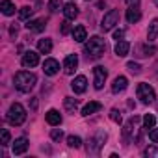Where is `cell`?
Listing matches in <instances>:
<instances>
[{
    "instance_id": "obj_1",
    "label": "cell",
    "mask_w": 158,
    "mask_h": 158,
    "mask_svg": "<svg viewBox=\"0 0 158 158\" xmlns=\"http://www.w3.org/2000/svg\"><path fill=\"white\" fill-rule=\"evenodd\" d=\"M13 84L21 93H30L37 84V76L34 73H28V71H19L13 76Z\"/></svg>"
},
{
    "instance_id": "obj_2",
    "label": "cell",
    "mask_w": 158,
    "mask_h": 158,
    "mask_svg": "<svg viewBox=\"0 0 158 158\" xmlns=\"http://www.w3.org/2000/svg\"><path fill=\"white\" fill-rule=\"evenodd\" d=\"M106 50V43L102 37L99 35H93L89 39H86V45H84V52L88 58H101Z\"/></svg>"
},
{
    "instance_id": "obj_3",
    "label": "cell",
    "mask_w": 158,
    "mask_h": 158,
    "mask_svg": "<svg viewBox=\"0 0 158 158\" xmlns=\"http://www.w3.org/2000/svg\"><path fill=\"white\" fill-rule=\"evenodd\" d=\"M24 121H26V110H24V106L19 104V102H13L10 106V110H8V123L19 127Z\"/></svg>"
},
{
    "instance_id": "obj_4",
    "label": "cell",
    "mask_w": 158,
    "mask_h": 158,
    "mask_svg": "<svg viewBox=\"0 0 158 158\" xmlns=\"http://www.w3.org/2000/svg\"><path fill=\"white\" fill-rule=\"evenodd\" d=\"M104 141H106V132L104 130H99L88 141V154H99L101 152V147L104 145Z\"/></svg>"
},
{
    "instance_id": "obj_5",
    "label": "cell",
    "mask_w": 158,
    "mask_h": 158,
    "mask_svg": "<svg viewBox=\"0 0 158 158\" xmlns=\"http://www.w3.org/2000/svg\"><path fill=\"white\" fill-rule=\"evenodd\" d=\"M138 99H139L143 104H151V102H154V99H156L154 89H152L149 84H145V82L138 84Z\"/></svg>"
},
{
    "instance_id": "obj_6",
    "label": "cell",
    "mask_w": 158,
    "mask_h": 158,
    "mask_svg": "<svg viewBox=\"0 0 158 158\" xmlns=\"http://www.w3.org/2000/svg\"><path fill=\"white\" fill-rule=\"evenodd\" d=\"M117 23H119V11L117 10H110L108 13H104L102 21H101V30L102 32H110Z\"/></svg>"
},
{
    "instance_id": "obj_7",
    "label": "cell",
    "mask_w": 158,
    "mask_h": 158,
    "mask_svg": "<svg viewBox=\"0 0 158 158\" xmlns=\"http://www.w3.org/2000/svg\"><path fill=\"white\" fill-rule=\"evenodd\" d=\"M93 84H95V89H102V86H104V82H106V78H108V71L102 67V65H97L95 69H93Z\"/></svg>"
},
{
    "instance_id": "obj_8",
    "label": "cell",
    "mask_w": 158,
    "mask_h": 158,
    "mask_svg": "<svg viewBox=\"0 0 158 158\" xmlns=\"http://www.w3.org/2000/svg\"><path fill=\"white\" fill-rule=\"evenodd\" d=\"M86 88H88V78H86L84 74L76 76L74 80L71 82V89H73L74 93H84V91H86Z\"/></svg>"
},
{
    "instance_id": "obj_9",
    "label": "cell",
    "mask_w": 158,
    "mask_h": 158,
    "mask_svg": "<svg viewBox=\"0 0 158 158\" xmlns=\"http://www.w3.org/2000/svg\"><path fill=\"white\" fill-rule=\"evenodd\" d=\"M139 19H141V11H139L138 2H134V4H130L128 10H127V21H128L130 24H134V23H138Z\"/></svg>"
},
{
    "instance_id": "obj_10",
    "label": "cell",
    "mask_w": 158,
    "mask_h": 158,
    "mask_svg": "<svg viewBox=\"0 0 158 158\" xmlns=\"http://www.w3.org/2000/svg\"><path fill=\"white\" fill-rule=\"evenodd\" d=\"M35 65H39V54L34 52V50L24 52V56H23V67H30L32 69Z\"/></svg>"
},
{
    "instance_id": "obj_11",
    "label": "cell",
    "mask_w": 158,
    "mask_h": 158,
    "mask_svg": "<svg viewBox=\"0 0 158 158\" xmlns=\"http://www.w3.org/2000/svg\"><path fill=\"white\" fill-rule=\"evenodd\" d=\"M76 67H78V56H76V54H69V56L63 60V71H65L67 74H73V73L76 71Z\"/></svg>"
},
{
    "instance_id": "obj_12",
    "label": "cell",
    "mask_w": 158,
    "mask_h": 158,
    "mask_svg": "<svg viewBox=\"0 0 158 158\" xmlns=\"http://www.w3.org/2000/svg\"><path fill=\"white\" fill-rule=\"evenodd\" d=\"M43 71H45V74L54 76V74H58V71H60V63H58L54 58H47V60L43 61Z\"/></svg>"
},
{
    "instance_id": "obj_13",
    "label": "cell",
    "mask_w": 158,
    "mask_h": 158,
    "mask_svg": "<svg viewBox=\"0 0 158 158\" xmlns=\"http://www.w3.org/2000/svg\"><path fill=\"white\" fill-rule=\"evenodd\" d=\"M26 28L34 34H41L45 28H47V21L45 19H34V21H28L26 23Z\"/></svg>"
},
{
    "instance_id": "obj_14",
    "label": "cell",
    "mask_w": 158,
    "mask_h": 158,
    "mask_svg": "<svg viewBox=\"0 0 158 158\" xmlns=\"http://www.w3.org/2000/svg\"><path fill=\"white\" fill-rule=\"evenodd\" d=\"M26 149H28V139L23 136V138H17L13 143H11V151H13V154H23V152H26Z\"/></svg>"
},
{
    "instance_id": "obj_15",
    "label": "cell",
    "mask_w": 158,
    "mask_h": 158,
    "mask_svg": "<svg viewBox=\"0 0 158 158\" xmlns=\"http://www.w3.org/2000/svg\"><path fill=\"white\" fill-rule=\"evenodd\" d=\"M73 39H74L76 43H84V41L88 39V32H86V28H84L82 24H76V26L73 28Z\"/></svg>"
},
{
    "instance_id": "obj_16",
    "label": "cell",
    "mask_w": 158,
    "mask_h": 158,
    "mask_svg": "<svg viewBox=\"0 0 158 158\" xmlns=\"http://www.w3.org/2000/svg\"><path fill=\"white\" fill-rule=\"evenodd\" d=\"M128 50H130V43H128V41L121 39V41H117V43H115V48H114L115 56H119V58H125V56L128 54Z\"/></svg>"
},
{
    "instance_id": "obj_17",
    "label": "cell",
    "mask_w": 158,
    "mask_h": 158,
    "mask_svg": "<svg viewBox=\"0 0 158 158\" xmlns=\"http://www.w3.org/2000/svg\"><path fill=\"white\" fill-rule=\"evenodd\" d=\"M45 119H47V123L48 125H52V127H58L60 123H61V114L58 112V110H48L47 114H45Z\"/></svg>"
},
{
    "instance_id": "obj_18",
    "label": "cell",
    "mask_w": 158,
    "mask_h": 158,
    "mask_svg": "<svg viewBox=\"0 0 158 158\" xmlns=\"http://www.w3.org/2000/svg\"><path fill=\"white\" fill-rule=\"evenodd\" d=\"M139 119L136 117V115H132L128 121H127V125H125V128H123V138H125V141H130V136H132V132H134V125L138 123Z\"/></svg>"
},
{
    "instance_id": "obj_19",
    "label": "cell",
    "mask_w": 158,
    "mask_h": 158,
    "mask_svg": "<svg viewBox=\"0 0 158 158\" xmlns=\"http://www.w3.org/2000/svg\"><path fill=\"white\" fill-rule=\"evenodd\" d=\"M127 86H128L127 76H117L115 80H114V84H112V91H114V93H121V91L127 89Z\"/></svg>"
},
{
    "instance_id": "obj_20",
    "label": "cell",
    "mask_w": 158,
    "mask_h": 158,
    "mask_svg": "<svg viewBox=\"0 0 158 158\" xmlns=\"http://www.w3.org/2000/svg\"><path fill=\"white\" fill-rule=\"evenodd\" d=\"M156 37H158V19H152L147 28V41L152 43V41H156Z\"/></svg>"
},
{
    "instance_id": "obj_21",
    "label": "cell",
    "mask_w": 158,
    "mask_h": 158,
    "mask_svg": "<svg viewBox=\"0 0 158 158\" xmlns=\"http://www.w3.org/2000/svg\"><path fill=\"white\" fill-rule=\"evenodd\" d=\"M101 108H102V104H101V102H97V101H91V102H88V104L82 108V115H84V117H88V115H91V114L99 112Z\"/></svg>"
},
{
    "instance_id": "obj_22",
    "label": "cell",
    "mask_w": 158,
    "mask_h": 158,
    "mask_svg": "<svg viewBox=\"0 0 158 158\" xmlns=\"http://www.w3.org/2000/svg\"><path fill=\"white\" fill-rule=\"evenodd\" d=\"M63 15H65V19H69V21L76 19V17H78V8H76V4H65V6H63Z\"/></svg>"
},
{
    "instance_id": "obj_23",
    "label": "cell",
    "mask_w": 158,
    "mask_h": 158,
    "mask_svg": "<svg viewBox=\"0 0 158 158\" xmlns=\"http://www.w3.org/2000/svg\"><path fill=\"white\" fill-rule=\"evenodd\" d=\"M37 50H39L41 54H50V50H52V41H50L48 37L39 39V43H37Z\"/></svg>"
},
{
    "instance_id": "obj_24",
    "label": "cell",
    "mask_w": 158,
    "mask_h": 158,
    "mask_svg": "<svg viewBox=\"0 0 158 158\" xmlns=\"http://www.w3.org/2000/svg\"><path fill=\"white\" fill-rule=\"evenodd\" d=\"M0 10H2L4 15H13L15 13V4L10 2V0H2V2H0Z\"/></svg>"
},
{
    "instance_id": "obj_25",
    "label": "cell",
    "mask_w": 158,
    "mask_h": 158,
    "mask_svg": "<svg viewBox=\"0 0 158 158\" xmlns=\"http://www.w3.org/2000/svg\"><path fill=\"white\" fill-rule=\"evenodd\" d=\"M63 106H65L67 112H74V110L78 108V101L73 99V97H65V99H63Z\"/></svg>"
},
{
    "instance_id": "obj_26",
    "label": "cell",
    "mask_w": 158,
    "mask_h": 158,
    "mask_svg": "<svg viewBox=\"0 0 158 158\" xmlns=\"http://www.w3.org/2000/svg\"><path fill=\"white\" fill-rule=\"evenodd\" d=\"M32 13H34V10H32L30 6H24V8H21V11H19V19H21V21H28V19L32 17Z\"/></svg>"
},
{
    "instance_id": "obj_27",
    "label": "cell",
    "mask_w": 158,
    "mask_h": 158,
    "mask_svg": "<svg viewBox=\"0 0 158 158\" xmlns=\"http://www.w3.org/2000/svg\"><path fill=\"white\" fill-rule=\"evenodd\" d=\"M136 48H138V52H139L138 56H141V58H143V56H151V54L154 52V48H152V47H147V45H138Z\"/></svg>"
},
{
    "instance_id": "obj_28",
    "label": "cell",
    "mask_w": 158,
    "mask_h": 158,
    "mask_svg": "<svg viewBox=\"0 0 158 158\" xmlns=\"http://www.w3.org/2000/svg\"><path fill=\"white\" fill-rule=\"evenodd\" d=\"M154 123H156V119H154V115H151V114H147V115L143 117V127H145L147 130H151V128L154 127Z\"/></svg>"
},
{
    "instance_id": "obj_29",
    "label": "cell",
    "mask_w": 158,
    "mask_h": 158,
    "mask_svg": "<svg viewBox=\"0 0 158 158\" xmlns=\"http://www.w3.org/2000/svg\"><path fill=\"white\" fill-rule=\"evenodd\" d=\"M67 145H69V147H74V149H78V147L82 145V139L78 138V136H69V138H67Z\"/></svg>"
},
{
    "instance_id": "obj_30",
    "label": "cell",
    "mask_w": 158,
    "mask_h": 158,
    "mask_svg": "<svg viewBox=\"0 0 158 158\" xmlns=\"http://www.w3.org/2000/svg\"><path fill=\"white\" fill-rule=\"evenodd\" d=\"M127 69H128L132 74H139V73H141V65L136 63V61H128V63H127Z\"/></svg>"
},
{
    "instance_id": "obj_31",
    "label": "cell",
    "mask_w": 158,
    "mask_h": 158,
    "mask_svg": "<svg viewBox=\"0 0 158 158\" xmlns=\"http://www.w3.org/2000/svg\"><path fill=\"white\" fill-rule=\"evenodd\" d=\"M110 119H112L114 123H117V125H119V123L123 121V115H121V112H119L117 108H114V110L110 112Z\"/></svg>"
},
{
    "instance_id": "obj_32",
    "label": "cell",
    "mask_w": 158,
    "mask_h": 158,
    "mask_svg": "<svg viewBox=\"0 0 158 158\" xmlns=\"http://www.w3.org/2000/svg\"><path fill=\"white\" fill-rule=\"evenodd\" d=\"M143 154H145L147 158H158V149L151 145V147H147V149L143 151Z\"/></svg>"
},
{
    "instance_id": "obj_33",
    "label": "cell",
    "mask_w": 158,
    "mask_h": 158,
    "mask_svg": "<svg viewBox=\"0 0 158 158\" xmlns=\"http://www.w3.org/2000/svg\"><path fill=\"white\" fill-rule=\"evenodd\" d=\"M60 8H61V2H60V0H50V2H48V10H50L52 13L60 11Z\"/></svg>"
},
{
    "instance_id": "obj_34",
    "label": "cell",
    "mask_w": 158,
    "mask_h": 158,
    "mask_svg": "<svg viewBox=\"0 0 158 158\" xmlns=\"http://www.w3.org/2000/svg\"><path fill=\"white\" fill-rule=\"evenodd\" d=\"M10 139H11L10 130H8V128H2V145H4V147H6V145H10Z\"/></svg>"
},
{
    "instance_id": "obj_35",
    "label": "cell",
    "mask_w": 158,
    "mask_h": 158,
    "mask_svg": "<svg viewBox=\"0 0 158 158\" xmlns=\"http://www.w3.org/2000/svg\"><path fill=\"white\" fill-rule=\"evenodd\" d=\"M147 132H149L151 141H152V143H158V128H154V127H152V128H151V130H147Z\"/></svg>"
},
{
    "instance_id": "obj_36",
    "label": "cell",
    "mask_w": 158,
    "mask_h": 158,
    "mask_svg": "<svg viewBox=\"0 0 158 158\" xmlns=\"http://www.w3.org/2000/svg\"><path fill=\"white\" fill-rule=\"evenodd\" d=\"M61 136H63V132H61L60 128H54V130L50 132V138H52L54 141H60V139H61Z\"/></svg>"
},
{
    "instance_id": "obj_37",
    "label": "cell",
    "mask_w": 158,
    "mask_h": 158,
    "mask_svg": "<svg viewBox=\"0 0 158 158\" xmlns=\"http://www.w3.org/2000/svg\"><path fill=\"white\" fill-rule=\"evenodd\" d=\"M69 32H71V24H69V19H67V21L61 23V34L65 35V34H69Z\"/></svg>"
},
{
    "instance_id": "obj_38",
    "label": "cell",
    "mask_w": 158,
    "mask_h": 158,
    "mask_svg": "<svg viewBox=\"0 0 158 158\" xmlns=\"http://www.w3.org/2000/svg\"><path fill=\"white\" fill-rule=\"evenodd\" d=\"M123 37H125V30H123V28H119V30L114 32V39H115V41H121Z\"/></svg>"
},
{
    "instance_id": "obj_39",
    "label": "cell",
    "mask_w": 158,
    "mask_h": 158,
    "mask_svg": "<svg viewBox=\"0 0 158 158\" xmlns=\"http://www.w3.org/2000/svg\"><path fill=\"white\" fill-rule=\"evenodd\" d=\"M17 32H19V28H17V24L13 23V24L10 26V35H11V37H15V35H17Z\"/></svg>"
},
{
    "instance_id": "obj_40",
    "label": "cell",
    "mask_w": 158,
    "mask_h": 158,
    "mask_svg": "<svg viewBox=\"0 0 158 158\" xmlns=\"http://www.w3.org/2000/svg\"><path fill=\"white\" fill-rule=\"evenodd\" d=\"M37 108V99H32V110H35Z\"/></svg>"
},
{
    "instance_id": "obj_41",
    "label": "cell",
    "mask_w": 158,
    "mask_h": 158,
    "mask_svg": "<svg viewBox=\"0 0 158 158\" xmlns=\"http://www.w3.org/2000/svg\"><path fill=\"white\" fill-rule=\"evenodd\" d=\"M125 2H127V4H128V6H130V4H132V2H138V0H125Z\"/></svg>"
},
{
    "instance_id": "obj_42",
    "label": "cell",
    "mask_w": 158,
    "mask_h": 158,
    "mask_svg": "<svg viewBox=\"0 0 158 158\" xmlns=\"http://www.w3.org/2000/svg\"><path fill=\"white\" fill-rule=\"evenodd\" d=\"M154 4H156V6H158V0H154Z\"/></svg>"
}]
</instances>
